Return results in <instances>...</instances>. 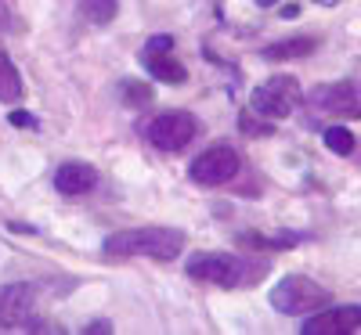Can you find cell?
Instances as JSON below:
<instances>
[{"mask_svg":"<svg viewBox=\"0 0 361 335\" xmlns=\"http://www.w3.org/2000/svg\"><path fill=\"white\" fill-rule=\"evenodd\" d=\"M180 249H185V231L177 227H130L105 238V256L112 260H130V256L177 260Z\"/></svg>","mask_w":361,"mask_h":335,"instance_id":"6da1fadb","label":"cell"},{"mask_svg":"<svg viewBox=\"0 0 361 335\" xmlns=\"http://www.w3.org/2000/svg\"><path fill=\"white\" fill-rule=\"evenodd\" d=\"M188 278L206 282V285H221V289H235L264 278V267H250L246 260H238L231 253H199L188 260Z\"/></svg>","mask_w":361,"mask_h":335,"instance_id":"7a4b0ae2","label":"cell"},{"mask_svg":"<svg viewBox=\"0 0 361 335\" xmlns=\"http://www.w3.org/2000/svg\"><path fill=\"white\" fill-rule=\"evenodd\" d=\"M329 299H333L329 289L304 278V274H289V278H282L275 289H271V307H275L279 314H286V317H307V314L322 310Z\"/></svg>","mask_w":361,"mask_h":335,"instance_id":"3957f363","label":"cell"},{"mask_svg":"<svg viewBox=\"0 0 361 335\" xmlns=\"http://www.w3.org/2000/svg\"><path fill=\"white\" fill-rule=\"evenodd\" d=\"M304 101V90H300V83L293 76H271L264 80L257 90H253V112L264 115V119H286L296 112V105Z\"/></svg>","mask_w":361,"mask_h":335,"instance_id":"277c9868","label":"cell"},{"mask_svg":"<svg viewBox=\"0 0 361 335\" xmlns=\"http://www.w3.org/2000/svg\"><path fill=\"white\" fill-rule=\"evenodd\" d=\"M199 134V119L192 112H159L152 123L145 127V137L159 151H180L188 148L192 137Z\"/></svg>","mask_w":361,"mask_h":335,"instance_id":"5b68a950","label":"cell"},{"mask_svg":"<svg viewBox=\"0 0 361 335\" xmlns=\"http://www.w3.org/2000/svg\"><path fill=\"white\" fill-rule=\"evenodd\" d=\"M243 170V159H238V151L231 144H214L206 148L202 156H195L192 163V180L202 188H217V184H228V180Z\"/></svg>","mask_w":361,"mask_h":335,"instance_id":"8992f818","label":"cell"},{"mask_svg":"<svg viewBox=\"0 0 361 335\" xmlns=\"http://www.w3.org/2000/svg\"><path fill=\"white\" fill-rule=\"evenodd\" d=\"M361 328V307L357 303H343V307H325L322 310H314V314H307V321H304V335H350V331H357Z\"/></svg>","mask_w":361,"mask_h":335,"instance_id":"52a82bcc","label":"cell"},{"mask_svg":"<svg viewBox=\"0 0 361 335\" xmlns=\"http://www.w3.org/2000/svg\"><path fill=\"white\" fill-rule=\"evenodd\" d=\"M37 307V289L15 282V285H0V328H22V321L33 314Z\"/></svg>","mask_w":361,"mask_h":335,"instance_id":"ba28073f","label":"cell"},{"mask_svg":"<svg viewBox=\"0 0 361 335\" xmlns=\"http://www.w3.org/2000/svg\"><path fill=\"white\" fill-rule=\"evenodd\" d=\"M94 184H98V170L90 163H66V166L54 170V188L62 195H69V198L94 191Z\"/></svg>","mask_w":361,"mask_h":335,"instance_id":"9c48e42d","label":"cell"},{"mask_svg":"<svg viewBox=\"0 0 361 335\" xmlns=\"http://www.w3.org/2000/svg\"><path fill=\"white\" fill-rule=\"evenodd\" d=\"M311 101L325 112H354V87L350 83H325L311 90Z\"/></svg>","mask_w":361,"mask_h":335,"instance_id":"30bf717a","label":"cell"},{"mask_svg":"<svg viewBox=\"0 0 361 335\" xmlns=\"http://www.w3.org/2000/svg\"><path fill=\"white\" fill-rule=\"evenodd\" d=\"M141 62H145L148 76L159 80V83H185L188 80L185 65H180L177 58H170V54H152V58H141Z\"/></svg>","mask_w":361,"mask_h":335,"instance_id":"8fae6325","label":"cell"},{"mask_svg":"<svg viewBox=\"0 0 361 335\" xmlns=\"http://www.w3.org/2000/svg\"><path fill=\"white\" fill-rule=\"evenodd\" d=\"M22 94H25L22 72L15 69L11 58L0 51V101H4V105H15V101H22Z\"/></svg>","mask_w":361,"mask_h":335,"instance_id":"7c38bea8","label":"cell"},{"mask_svg":"<svg viewBox=\"0 0 361 335\" xmlns=\"http://www.w3.org/2000/svg\"><path fill=\"white\" fill-rule=\"evenodd\" d=\"M314 51V37H293V40H282V44H271L264 51L267 62H279V58H304Z\"/></svg>","mask_w":361,"mask_h":335,"instance_id":"4fadbf2b","label":"cell"},{"mask_svg":"<svg viewBox=\"0 0 361 335\" xmlns=\"http://www.w3.org/2000/svg\"><path fill=\"white\" fill-rule=\"evenodd\" d=\"M80 11L87 22H94V25H109L119 11V0H80Z\"/></svg>","mask_w":361,"mask_h":335,"instance_id":"5bb4252c","label":"cell"},{"mask_svg":"<svg viewBox=\"0 0 361 335\" xmlns=\"http://www.w3.org/2000/svg\"><path fill=\"white\" fill-rule=\"evenodd\" d=\"M322 141H325L329 151H336V156H350V151H354V134L347 127H325Z\"/></svg>","mask_w":361,"mask_h":335,"instance_id":"9a60e30c","label":"cell"},{"mask_svg":"<svg viewBox=\"0 0 361 335\" xmlns=\"http://www.w3.org/2000/svg\"><path fill=\"white\" fill-rule=\"evenodd\" d=\"M119 90H123V101L130 108H141V105L152 101V87H148V83H123Z\"/></svg>","mask_w":361,"mask_h":335,"instance_id":"2e32d148","label":"cell"},{"mask_svg":"<svg viewBox=\"0 0 361 335\" xmlns=\"http://www.w3.org/2000/svg\"><path fill=\"white\" fill-rule=\"evenodd\" d=\"M173 51V37H166V33H159V37H152L145 47H141V58H152V54H170Z\"/></svg>","mask_w":361,"mask_h":335,"instance_id":"e0dca14e","label":"cell"},{"mask_svg":"<svg viewBox=\"0 0 361 335\" xmlns=\"http://www.w3.org/2000/svg\"><path fill=\"white\" fill-rule=\"evenodd\" d=\"M11 123H15L18 130H22V127H25V130H37V115H29V112H11Z\"/></svg>","mask_w":361,"mask_h":335,"instance_id":"ac0fdd59","label":"cell"},{"mask_svg":"<svg viewBox=\"0 0 361 335\" xmlns=\"http://www.w3.org/2000/svg\"><path fill=\"white\" fill-rule=\"evenodd\" d=\"M83 331H87V335H105V331H112V324H109V321H90Z\"/></svg>","mask_w":361,"mask_h":335,"instance_id":"d6986e66","label":"cell"},{"mask_svg":"<svg viewBox=\"0 0 361 335\" xmlns=\"http://www.w3.org/2000/svg\"><path fill=\"white\" fill-rule=\"evenodd\" d=\"M282 15H286V18H296V15H300V8H296V4H286V8H282Z\"/></svg>","mask_w":361,"mask_h":335,"instance_id":"ffe728a7","label":"cell"},{"mask_svg":"<svg viewBox=\"0 0 361 335\" xmlns=\"http://www.w3.org/2000/svg\"><path fill=\"white\" fill-rule=\"evenodd\" d=\"M257 8H275V4H282V0H253Z\"/></svg>","mask_w":361,"mask_h":335,"instance_id":"44dd1931","label":"cell"},{"mask_svg":"<svg viewBox=\"0 0 361 335\" xmlns=\"http://www.w3.org/2000/svg\"><path fill=\"white\" fill-rule=\"evenodd\" d=\"M318 4H340V0H318Z\"/></svg>","mask_w":361,"mask_h":335,"instance_id":"7402d4cb","label":"cell"},{"mask_svg":"<svg viewBox=\"0 0 361 335\" xmlns=\"http://www.w3.org/2000/svg\"><path fill=\"white\" fill-rule=\"evenodd\" d=\"M357 115H361V108H357Z\"/></svg>","mask_w":361,"mask_h":335,"instance_id":"603a6c76","label":"cell"}]
</instances>
